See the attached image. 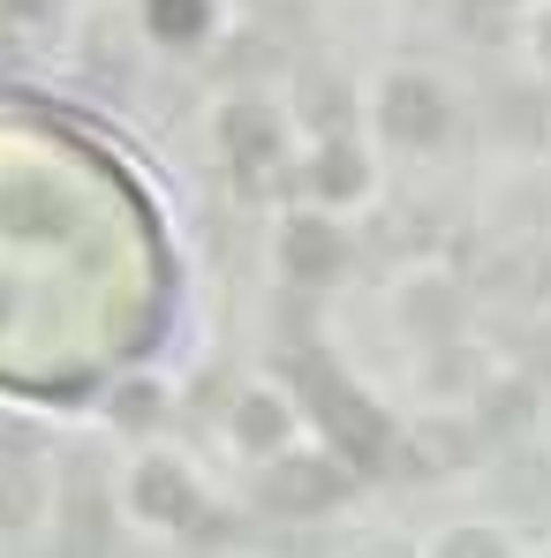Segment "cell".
Returning <instances> with one entry per match:
<instances>
[{"mask_svg":"<svg viewBox=\"0 0 551 558\" xmlns=\"http://www.w3.org/2000/svg\"><path fill=\"white\" fill-rule=\"evenodd\" d=\"M175 257L144 174L61 106L0 92V400L84 408L167 340Z\"/></svg>","mask_w":551,"mask_h":558,"instance_id":"cell-1","label":"cell"}]
</instances>
